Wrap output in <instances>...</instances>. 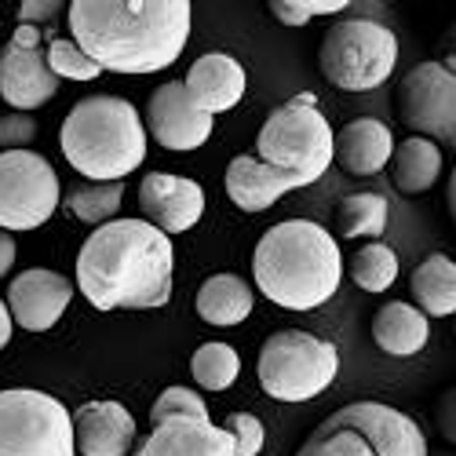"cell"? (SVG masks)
Segmentation results:
<instances>
[{
  "label": "cell",
  "instance_id": "cell-1",
  "mask_svg": "<svg viewBox=\"0 0 456 456\" xmlns=\"http://www.w3.org/2000/svg\"><path fill=\"white\" fill-rule=\"evenodd\" d=\"M69 33L102 73H158L190 41L186 0H73Z\"/></svg>",
  "mask_w": 456,
  "mask_h": 456
},
{
  "label": "cell",
  "instance_id": "cell-2",
  "mask_svg": "<svg viewBox=\"0 0 456 456\" xmlns=\"http://www.w3.org/2000/svg\"><path fill=\"white\" fill-rule=\"evenodd\" d=\"M175 248L146 219H110L77 252V289L95 311H158L172 296Z\"/></svg>",
  "mask_w": 456,
  "mask_h": 456
},
{
  "label": "cell",
  "instance_id": "cell-3",
  "mask_svg": "<svg viewBox=\"0 0 456 456\" xmlns=\"http://www.w3.org/2000/svg\"><path fill=\"white\" fill-rule=\"evenodd\" d=\"M256 289L281 311H314L329 303L344 278L336 238L314 219H285L256 241Z\"/></svg>",
  "mask_w": 456,
  "mask_h": 456
},
{
  "label": "cell",
  "instance_id": "cell-4",
  "mask_svg": "<svg viewBox=\"0 0 456 456\" xmlns=\"http://www.w3.org/2000/svg\"><path fill=\"white\" fill-rule=\"evenodd\" d=\"M62 154L92 183H121L146 161V128L121 95L81 99L62 121Z\"/></svg>",
  "mask_w": 456,
  "mask_h": 456
},
{
  "label": "cell",
  "instance_id": "cell-5",
  "mask_svg": "<svg viewBox=\"0 0 456 456\" xmlns=\"http://www.w3.org/2000/svg\"><path fill=\"white\" fill-rule=\"evenodd\" d=\"M296 456H428V438L395 405L351 402L325 416Z\"/></svg>",
  "mask_w": 456,
  "mask_h": 456
},
{
  "label": "cell",
  "instance_id": "cell-6",
  "mask_svg": "<svg viewBox=\"0 0 456 456\" xmlns=\"http://www.w3.org/2000/svg\"><path fill=\"white\" fill-rule=\"evenodd\" d=\"M332 128L314 99V92H299L263 121L256 135L259 161L296 179V186H311L332 165Z\"/></svg>",
  "mask_w": 456,
  "mask_h": 456
},
{
  "label": "cell",
  "instance_id": "cell-7",
  "mask_svg": "<svg viewBox=\"0 0 456 456\" xmlns=\"http://www.w3.org/2000/svg\"><path fill=\"white\" fill-rule=\"evenodd\" d=\"M318 66L339 92H372L398 66V37L372 19H339L318 48Z\"/></svg>",
  "mask_w": 456,
  "mask_h": 456
},
{
  "label": "cell",
  "instance_id": "cell-8",
  "mask_svg": "<svg viewBox=\"0 0 456 456\" xmlns=\"http://www.w3.org/2000/svg\"><path fill=\"white\" fill-rule=\"evenodd\" d=\"M336 369L339 351L329 339L299 329H281L263 344L256 376L263 384V395H271L274 402H311L329 391Z\"/></svg>",
  "mask_w": 456,
  "mask_h": 456
},
{
  "label": "cell",
  "instance_id": "cell-9",
  "mask_svg": "<svg viewBox=\"0 0 456 456\" xmlns=\"http://www.w3.org/2000/svg\"><path fill=\"white\" fill-rule=\"evenodd\" d=\"M0 456H77L73 412L33 387L0 391Z\"/></svg>",
  "mask_w": 456,
  "mask_h": 456
},
{
  "label": "cell",
  "instance_id": "cell-10",
  "mask_svg": "<svg viewBox=\"0 0 456 456\" xmlns=\"http://www.w3.org/2000/svg\"><path fill=\"white\" fill-rule=\"evenodd\" d=\"M59 175L33 150L0 154V231H37L59 208Z\"/></svg>",
  "mask_w": 456,
  "mask_h": 456
},
{
  "label": "cell",
  "instance_id": "cell-11",
  "mask_svg": "<svg viewBox=\"0 0 456 456\" xmlns=\"http://www.w3.org/2000/svg\"><path fill=\"white\" fill-rule=\"evenodd\" d=\"M398 121L416 132V139H431L435 146L456 150V69L449 62L412 66L395 95Z\"/></svg>",
  "mask_w": 456,
  "mask_h": 456
},
{
  "label": "cell",
  "instance_id": "cell-12",
  "mask_svg": "<svg viewBox=\"0 0 456 456\" xmlns=\"http://www.w3.org/2000/svg\"><path fill=\"white\" fill-rule=\"evenodd\" d=\"M59 77L48 66L45 37L37 26H19L12 41L0 52V99L12 102L19 113L52 102Z\"/></svg>",
  "mask_w": 456,
  "mask_h": 456
},
{
  "label": "cell",
  "instance_id": "cell-13",
  "mask_svg": "<svg viewBox=\"0 0 456 456\" xmlns=\"http://www.w3.org/2000/svg\"><path fill=\"white\" fill-rule=\"evenodd\" d=\"M139 208L161 234H186L205 216V190L186 175L146 172L139 183Z\"/></svg>",
  "mask_w": 456,
  "mask_h": 456
},
{
  "label": "cell",
  "instance_id": "cell-14",
  "mask_svg": "<svg viewBox=\"0 0 456 456\" xmlns=\"http://www.w3.org/2000/svg\"><path fill=\"white\" fill-rule=\"evenodd\" d=\"M146 128L165 150H198L212 135V118L190 102L183 81H165L146 102Z\"/></svg>",
  "mask_w": 456,
  "mask_h": 456
},
{
  "label": "cell",
  "instance_id": "cell-15",
  "mask_svg": "<svg viewBox=\"0 0 456 456\" xmlns=\"http://www.w3.org/2000/svg\"><path fill=\"white\" fill-rule=\"evenodd\" d=\"M69 299H73V281L48 267H29L8 285L12 322H19L29 332H48L66 314Z\"/></svg>",
  "mask_w": 456,
  "mask_h": 456
},
{
  "label": "cell",
  "instance_id": "cell-16",
  "mask_svg": "<svg viewBox=\"0 0 456 456\" xmlns=\"http://www.w3.org/2000/svg\"><path fill=\"white\" fill-rule=\"evenodd\" d=\"M135 442V420L121 402H85L73 412V445L81 456H125Z\"/></svg>",
  "mask_w": 456,
  "mask_h": 456
},
{
  "label": "cell",
  "instance_id": "cell-17",
  "mask_svg": "<svg viewBox=\"0 0 456 456\" xmlns=\"http://www.w3.org/2000/svg\"><path fill=\"white\" fill-rule=\"evenodd\" d=\"M190 102H194L201 113L216 118V113L234 110L245 95V66L234 55L223 52H208L201 55L194 66H190L186 81H183Z\"/></svg>",
  "mask_w": 456,
  "mask_h": 456
},
{
  "label": "cell",
  "instance_id": "cell-18",
  "mask_svg": "<svg viewBox=\"0 0 456 456\" xmlns=\"http://www.w3.org/2000/svg\"><path fill=\"white\" fill-rule=\"evenodd\" d=\"M132 456H234V435L212 420H165Z\"/></svg>",
  "mask_w": 456,
  "mask_h": 456
},
{
  "label": "cell",
  "instance_id": "cell-19",
  "mask_svg": "<svg viewBox=\"0 0 456 456\" xmlns=\"http://www.w3.org/2000/svg\"><path fill=\"white\" fill-rule=\"evenodd\" d=\"M391 154H395V135L376 118L347 121L332 135V161L347 175H376L379 168L391 165Z\"/></svg>",
  "mask_w": 456,
  "mask_h": 456
},
{
  "label": "cell",
  "instance_id": "cell-20",
  "mask_svg": "<svg viewBox=\"0 0 456 456\" xmlns=\"http://www.w3.org/2000/svg\"><path fill=\"white\" fill-rule=\"evenodd\" d=\"M226 198H231L241 212H267L271 205H278L289 190H299L296 179H289L285 172L263 165L256 154H238L226 165Z\"/></svg>",
  "mask_w": 456,
  "mask_h": 456
},
{
  "label": "cell",
  "instance_id": "cell-21",
  "mask_svg": "<svg viewBox=\"0 0 456 456\" xmlns=\"http://www.w3.org/2000/svg\"><path fill=\"white\" fill-rule=\"evenodd\" d=\"M428 318L409 307V303L395 299L387 307H379L376 318H372V339L376 347L384 354H395V358H409V354H420L428 347Z\"/></svg>",
  "mask_w": 456,
  "mask_h": 456
},
{
  "label": "cell",
  "instance_id": "cell-22",
  "mask_svg": "<svg viewBox=\"0 0 456 456\" xmlns=\"http://www.w3.org/2000/svg\"><path fill=\"white\" fill-rule=\"evenodd\" d=\"M412 299L424 318H449L456 314V263L449 256H428L412 271Z\"/></svg>",
  "mask_w": 456,
  "mask_h": 456
},
{
  "label": "cell",
  "instance_id": "cell-23",
  "mask_svg": "<svg viewBox=\"0 0 456 456\" xmlns=\"http://www.w3.org/2000/svg\"><path fill=\"white\" fill-rule=\"evenodd\" d=\"M198 314L208 325H241L252 314V289L238 274H212L198 289Z\"/></svg>",
  "mask_w": 456,
  "mask_h": 456
},
{
  "label": "cell",
  "instance_id": "cell-24",
  "mask_svg": "<svg viewBox=\"0 0 456 456\" xmlns=\"http://www.w3.org/2000/svg\"><path fill=\"white\" fill-rule=\"evenodd\" d=\"M442 175V150L431 139H405L391 154V179L402 194H428Z\"/></svg>",
  "mask_w": 456,
  "mask_h": 456
},
{
  "label": "cell",
  "instance_id": "cell-25",
  "mask_svg": "<svg viewBox=\"0 0 456 456\" xmlns=\"http://www.w3.org/2000/svg\"><path fill=\"white\" fill-rule=\"evenodd\" d=\"M121 198H125V183H92V179H81V183H69L66 194H62V205L73 219L81 223H110L121 208Z\"/></svg>",
  "mask_w": 456,
  "mask_h": 456
},
{
  "label": "cell",
  "instance_id": "cell-26",
  "mask_svg": "<svg viewBox=\"0 0 456 456\" xmlns=\"http://www.w3.org/2000/svg\"><path fill=\"white\" fill-rule=\"evenodd\" d=\"M387 198L384 194H351L336 205V234L339 238H379L387 231Z\"/></svg>",
  "mask_w": 456,
  "mask_h": 456
},
{
  "label": "cell",
  "instance_id": "cell-27",
  "mask_svg": "<svg viewBox=\"0 0 456 456\" xmlns=\"http://www.w3.org/2000/svg\"><path fill=\"white\" fill-rule=\"evenodd\" d=\"M190 372H194V384L205 391H226L241 376V358L234 347L226 344H205L190 358Z\"/></svg>",
  "mask_w": 456,
  "mask_h": 456
},
{
  "label": "cell",
  "instance_id": "cell-28",
  "mask_svg": "<svg viewBox=\"0 0 456 456\" xmlns=\"http://www.w3.org/2000/svg\"><path fill=\"white\" fill-rule=\"evenodd\" d=\"M351 278L365 292H387L395 285V278H398L395 248H387L384 241H372V245L358 248L354 259H351Z\"/></svg>",
  "mask_w": 456,
  "mask_h": 456
},
{
  "label": "cell",
  "instance_id": "cell-29",
  "mask_svg": "<svg viewBox=\"0 0 456 456\" xmlns=\"http://www.w3.org/2000/svg\"><path fill=\"white\" fill-rule=\"evenodd\" d=\"M45 55H48V66L55 77H66V81H95L102 77V69L73 45V37L66 41V37H48L45 41Z\"/></svg>",
  "mask_w": 456,
  "mask_h": 456
},
{
  "label": "cell",
  "instance_id": "cell-30",
  "mask_svg": "<svg viewBox=\"0 0 456 456\" xmlns=\"http://www.w3.org/2000/svg\"><path fill=\"white\" fill-rule=\"evenodd\" d=\"M165 420H208V405L198 391L190 387H168L150 409V424H165Z\"/></svg>",
  "mask_w": 456,
  "mask_h": 456
},
{
  "label": "cell",
  "instance_id": "cell-31",
  "mask_svg": "<svg viewBox=\"0 0 456 456\" xmlns=\"http://www.w3.org/2000/svg\"><path fill=\"white\" fill-rule=\"evenodd\" d=\"M344 8V0H271V12L281 26H307L314 15H336Z\"/></svg>",
  "mask_w": 456,
  "mask_h": 456
},
{
  "label": "cell",
  "instance_id": "cell-32",
  "mask_svg": "<svg viewBox=\"0 0 456 456\" xmlns=\"http://www.w3.org/2000/svg\"><path fill=\"white\" fill-rule=\"evenodd\" d=\"M226 431L234 435V456H256L267 442V431L252 412H231L226 416Z\"/></svg>",
  "mask_w": 456,
  "mask_h": 456
},
{
  "label": "cell",
  "instance_id": "cell-33",
  "mask_svg": "<svg viewBox=\"0 0 456 456\" xmlns=\"http://www.w3.org/2000/svg\"><path fill=\"white\" fill-rule=\"evenodd\" d=\"M37 135V121L29 118V113H4L0 118V146H8V150H26Z\"/></svg>",
  "mask_w": 456,
  "mask_h": 456
},
{
  "label": "cell",
  "instance_id": "cell-34",
  "mask_svg": "<svg viewBox=\"0 0 456 456\" xmlns=\"http://www.w3.org/2000/svg\"><path fill=\"white\" fill-rule=\"evenodd\" d=\"M62 12L59 0H22L19 4V26H41L52 22Z\"/></svg>",
  "mask_w": 456,
  "mask_h": 456
},
{
  "label": "cell",
  "instance_id": "cell-35",
  "mask_svg": "<svg viewBox=\"0 0 456 456\" xmlns=\"http://www.w3.org/2000/svg\"><path fill=\"white\" fill-rule=\"evenodd\" d=\"M15 241H12V234L8 231H0V278L4 274H12V267H15Z\"/></svg>",
  "mask_w": 456,
  "mask_h": 456
},
{
  "label": "cell",
  "instance_id": "cell-36",
  "mask_svg": "<svg viewBox=\"0 0 456 456\" xmlns=\"http://www.w3.org/2000/svg\"><path fill=\"white\" fill-rule=\"evenodd\" d=\"M8 339H12V311H8V303L0 299V351L8 347Z\"/></svg>",
  "mask_w": 456,
  "mask_h": 456
},
{
  "label": "cell",
  "instance_id": "cell-37",
  "mask_svg": "<svg viewBox=\"0 0 456 456\" xmlns=\"http://www.w3.org/2000/svg\"><path fill=\"white\" fill-rule=\"evenodd\" d=\"M445 205H449V216H452V223H456V168H452V175H449V190H445Z\"/></svg>",
  "mask_w": 456,
  "mask_h": 456
}]
</instances>
